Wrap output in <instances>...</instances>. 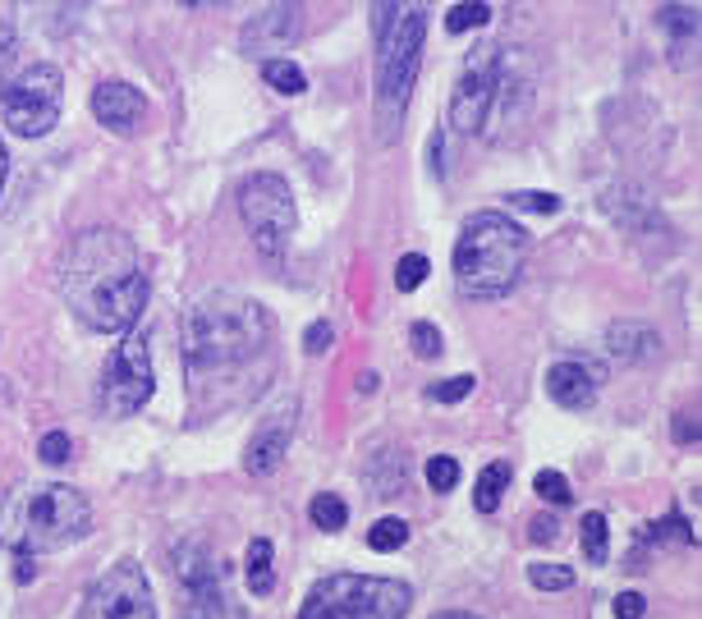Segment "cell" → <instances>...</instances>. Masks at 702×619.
Masks as SVG:
<instances>
[{
    "mask_svg": "<svg viewBox=\"0 0 702 619\" xmlns=\"http://www.w3.org/2000/svg\"><path fill=\"white\" fill-rule=\"evenodd\" d=\"M271 345L276 322L258 298L216 290L184 313V362L198 395L207 385H244L248 372L262 377L271 368Z\"/></svg>",
    "mask_w": 702,
    "mask_h": 619,
    "instance_id": "obj_1",
    "label": "cell"
},
{
    "mask_svg": "<svg viewBox=\"0 0 702 619\" xmlns=\"http://www.w3.org/2000/svg\"><path fill=\"white\" fill-rule=\"evenodd\" d=\"M61 294L88 330H133L148 303V271L129 235L83 230L61 262Z\"/></svg>",
    "mask_w": 702,
    "mask_h": 619,
    "instance_id": "obj_2",
    "label": "cell"
},
{
    "mask_svg": "<svg viewBox=\"0 0 702 619\" xmlns=\"http://www.w3.org/2000/svg\"><path fill=\"white\" fill-rule=\"evenodd\" d=\"M528 262V230L505 211H477L455 239V285L464 298H505Z\"/></svg>",
    "mask_w": 702,
    "mask_h": 619,
    "instance_id": "obj_3",
    "label": "cell"
},
{
    "mask_svg": "<svg viewBox=\"0 0 702 619\" xmlns=\"http://www.w3.org/2000/svg\"><path fill=\"white\" fill-rule=\"evenodd\" d=\"M93 532V504L65 482L19 487L0 500V542L14 555L61 551Z\"/></svg>",
    "mask_w": 702,
    "mask_h": 619,
    "instance_id": "obj_4",
    "label": "cell"
},
{
    "mask_svg": "<svg viewBox=\"0 0 702 619\" xmlns=\"http://www.w3.org/2000/svg\"><path fill=\"white\" fill-rule=\"evenodd\" d=\"M377 28V138L390 143L396 124L404 120L418 65L428 42V10L423 6H372Z\"/></svg>",
    "mask_w": 702,
    "mask_h": 619,
    "instance_id": "obj_5",
    "label": "cell"
},
{
    "mask_svg": "<svg viewBox=\"0 0 702 619\" xmlns=\"http://www.w3.org/2000/svg\"><path fill=\"white\" fill-rule=\"evenodd\" d=\"M413 587L377 574H326L303 597L299 619H404Z\"/></svg>",
    "mask_w": 702,
    "mask_h": 619,
    "instance_id": "obj_6",
    "label": "cell"
},
{
    "mask_svg": "<svg viewBox=\"0 0 702 619\" xmlns=\"http://www.w3.org/2000/svg\"><path fill=\"white\" fill-rule=\"evenodd\" d=\"M175 574H180V593H184L180 619H248L244 601L230 587V569L207 546H198V542L180 546Z\"/></svg>",
    "mask_w": 702,
    "mask_h": 619,
    "instance_id": "obj_7",
    "label": "cell"
},
{
    "mask_svg": "<svg viewBox=\"0 0 702 619\" xmlns=\"http://www.w3.org/2000/svg\"><path fill=\"white\" fill-rule=\"evenodd\" d=\"M239 216L248 225V235L252 243H258L262 258H280V252L290 248V235H294V225H299V207H294V193L290 184L262 171V175H252L239 184Z\"/></svg>",
    "mask_w": 702,
    "mask_h": 619,
    "instance_id": "obj_8",
    "label": "cell"
},
{
    "mask_svg": "<svg viewBox=\"0 0 702 619\" xmlns=\"http://www.w3.org/2000/svg\"><path fill=\"white\" fill-rule=\"evenodd\" d=\"M61 110H65V78L55 65H33L0 88V116L19 138H46L61 124Z\"/></svg>",
    "mask_w": 702,
    "mask_h": 619,
    "instance_id": "obj_9",
    "label": "cell"
},
{
    "mask_svg": "<svg viewBox=\"0 0 702 619\" xmlns=\"http://www.w3.org/2000/svg\"><path fill=\"white\" fill-rule=\"evenodd\" d=\"M505 69H510V55H505L500 42H477L464 55V69L455 78V97H451V129L455 133H477L492 120Z\"/></svg>",
    "mask_w": 702,
    "mask_h": 619,
    "instance_id": "obj_10",
    "label": "cell"
},
{
    "mask_svg": "<svg viewBox=\"0 0 702 619\" xmlns=\"http://www.w3.org/2000/svg\"><path fill=\"white\" fill-rule=\"evenodd\" d=\"M152 395H156V372H152L148 330H125V340L110 349L101 368V409L110 417H133Z\"/></svg>",
    "mask_w": 702,
    "mask_h": 619,
    "instance_id": "obj_11",
    "label": "cell"
},
{
    "mask_svg": "<svg viewBox=\"0 0 702 619\" xmlns=\"http://www.w3.org/2000/svg\"><path fill=\"white\" fill-rule=\"evenodd\" d=\"M74 619H156L152 583L138 560H116L83 597Z\"/></svg>",
    "mask_w": 702,
    "mask_h": 619,
    "instance_id": "obj_12",
    "label": "cell"
},
{
    "mask_svg": "<svg viewBox=\"0 0 702 619\" xmlns=\"http://www.w3.org/2000/svg\"><path fill=\"white\" fill-rule=\"evenodd\" d=\"M294 427H299V395H280L267 417L252 427V441H248V455H244V468L252 477H271L290 455V441H294Z\"/></svg>",
    "mask_w": 702,
    "mask_h": 619,
    "instance_id": "obj_13",
    "label": "cell"
},
{
    "mask_svg": "<svg viewBox=\"0 0 702 619\" xmlns=\"http://www.w3.org/2000/svg\"><path fill=\"white\" fill-rule=\"evenodd\" d=\"M93 116L110 133L133 138L138 129H143V120H148V97L138 93L133 83H125V78H101L97 88H93Z\"/></svg>",
    "mask_w": 702,
    "mask_h": 619,
    "instance_id": "obj_14",
    "label": "cell"
},
{
    "mask_svg": "<svg viewBox=\"0 0 702 619\" xmlns=\"http://www.w3.org/2000/svg\"><path fill=\"white\" fill-rule=\"evenodd\" d=\"M602 211L615 220V225H625L629 235H670V225L661 220V211H657V203L648 198L642 188H634V184H611L606 193H602Z\"/></svg>",
    "mask_w": 702,
    "mask_h": 619,
    "instance_id": "obj_15",
    "label": "cell"
},
{
    "mask_svg": "<svg viewBox=\"0 0 702 619\" xmlns=\"http://www.w3.org/2000/svg\"><path fill=\"white\" fill-rule=\"evenodd\" d=\"M597 390H602V372L583 358H560L547 368V395L560 409H593L597 404Z\"/></svg>",
    "mask_w": 702,
    "mask_h": 619,
    "instance_id": "obj_16",
    "label": "cell"
},
{
    "mask_svg": "<svg viewBox=\"0 0 702 619\" xmlns=\"http://www.w3.org/2000/svg\"><path fill=\"white\" fill-rule=\"evenodd\" d=\"M299 33H303V10L299 6H271L262 14H252V23L244 28V46H248V55H267L271 61V51H285Z\"/></svg>",
    "mask_w": 702,
    "mask_h": 619,
    "instance_id": "obj_17",
    "label": "cell"
},
{
    "mask_svg": "<svg viewBox=\"0 0 702 619\" xmlns=\"http://www.w3.org/2000/svg\"><path fill=\"white\" fill-rule=\"evenodd\" d=\"M606 349L620 362H652L661 354V335L648 322H611L606 326Z\"/></svg>",
    "mask_w": 702,
    "mask_h": 619,
    "instance_id": "obj_18",
    "label": "cell"
},
{
    "mask_svg": "<svg viewBox=\"0 0 702 619\" xmlns=\"http://www.w3.org/2000/svg\"><path fill=\"white\" fill-rule=\"evenodd\" d=\"M657 23L670 33V46H676V61L684 65V51L698 46V6H661Z\"/></svg>",
    "mask_w": 702,
    "mask_h": 619,
    "instance_id": "obj_19",
    "label": "cell"
},
{
    "mask_svg": "<svg viewBox=\"0 0 702 619\" xmlns=\"http://www.w3.org/2000/svg\"><path fill=\"white\" fill-rule=\"evenodd\" d=\"M505 491H510V464L496 459V464H487L483 473H477V482H473V510H477V514H496L500 500H505Z\"/></svg>",
    "mask_w": 702,
    "mask_h": 619,
    "instance_id": "obj_20",
    "label": "cell"
},
{
    "mask_svg": "<svg viewBox=\"0 0 702 619\" xmlns=\"http://www.w3.org/2000/svg\"><path fill=\"white\" fill-rule=\"evenodd\" d=\"M579 546H583V560L587 565H606V555H611V528H606V514H583L579 523Z\"/></svg>",
    "mask_w": 702,
    "mask_h": 619,
    "instance_id": "obj_21",
    "label": "cell"
},
{
    "mask_svg": "<svg viewBox=\"0 0 702 619\" xmlns=\"http://www.w3.org/2000/svg\"><path fill=\"white\" fill-rule=\"evenodd\" d=\"M244 574H248V587H252L258 597H267L271 587H276V574H271V542H267V537H252V542H248Z\"/></svg>",
    "mask_w": 702,
    "mask_h": 619,
    "instance_id": "obj_22",
    "label": "cell"
},
{
    "mask_svg": "<svg viewBox=\"0 0 702 619\" xmlns=\"http://www.w3.org/2000/svg\"><path fill=\"white\" fill-rule=\"evenodd\" d=\"M262 78L271 83L276 93H285V97H303L307 93V74L294 61H285V55H271V61H262Z\"/></svg>",
    "mask_w": 702,
    "mask_h": 619,
    "instance_id": "obj_23",
    "label": "cell"
},
{
    "mask_svg": "<svg viewBox=\"0 0 702 619\" xmlns=\"http://www.w3.org/2000/svg\"><path fill=\"white\" fill-rule=\"evenodd\" d=\"M307 519H313L322 532H341L349 523V504L335 491H322V496H313V504H307Z\"/></svg>",
    "mask_w": 702,
    "mask_h": 619,
    "instance_id": "obj_24",
    "label": "cell"
},
{
    "mask_svg": "<svg viewBox=\"0 0 702 619\" xmlns=\"http://www.w3.org/2000/svg\"><path fill=\"white\" fill-rule=\"evenodd\" d=\"M642 542H676V546H698V532L684 514H666L661 523L642 528Z\"/></svg>",
    "mask_w": 702,
    "mask_h": 619,
    "instance_id": "obj_25",
    "label": "cell"
},
{
    "mask_svg": "<svg viewBox=\"0 0 702 619\" xmlns=\"http://www.w3.org/2000/svg\"><path fill=\"white\" fill-rule=\"evenodd\" d=\"M404 542H409V523H404V519H377V523L368 528V546L381 551V555H386V551H400Z\"/></svg>",
    "mask_w": 702,
    "mask_h": 619,
    "instance_id": "obj_26",
    "label": "cell"
},
{
    "mask_svg": "<svg viewBox=\"0 0 702 619\" xmlns=\"http://www.w3.org/2000/svg\"><path fill=\"white\" fill-rule=\"evenodd\" d=\"M528 583L538 587V593H565V587H574V569L570 565H528Z\"/></svg>",
    "mask_w": 702,
    "mask_h": 619,
    "instance_id": "obj_27",
    "label": "cell"
},
{
    "mask_svg": "<svg viewBox=\"0 0 702 619\" xmlns=\"http://www.w3.org/2000/svg\"><path fill=\"white\" fill-rule=\"evenodd\" d=\"M473 385H477V377H473V372L445 377V381H432V385H428V400H432V404H460V400H468V395H473Z\"/></svg>",
    "mask_w": 702,
    "mask_h": 619,
    "instance_id": "obj_28",
    "label": "cell"
},
{
    "mask_svg": "<svg viewBox=\"0 0 702 619\" xmlns=\"http://www.w3.org/2000/svg\"><path fill=\"white\" fill-rule=\"evenodd\" d=\"M428 271H432V262L423 258V252H404V258L396 262V290H400V294L418 290V285L428 280Z\"/></svg>",
    "mask_w": 702,
    "mask_h": 619,
    "instance_id": "obj_29",
    "label": "cell"
},
{
    "mask_svg": "<svg viewBox=\"0 0 702 619\" xmlns=\"http://www.w3.org/2000/svg\"><path fill=\"white\" fill-rule=\"evenodd\" d=\"M532 491H538L542 500H551V504H570V500H574L570 477H565V473H555V468H542L538 477H532Z\"/></svg>",
    "mask_w": 702,
    "mask_h": 619,
    "instance_id": "obj_30",
    "label": "cell"
},
{
    "mask_svg": "<svg viewBox=\"0 0 702 619\" xmlns=\"http://www.w3.org/2000/svg\"><path fill=\"white\" fill-rule=\"evenodd\" d=\"M492 19V6H483V0H464V6H455L451 14H445V28H451V33H468V28H483Z\"/></svg>",
    "mask_w": 702,
    "mask_h": 619,
    "instance_id": "obj_31",
    "label": "cell"
},
{
    "mask_svg": "<svg viewBox=\"0 0 702 619\" xmlns=\"http://www.w3.org/2000/svg\"><path fill=\"white\" fill-rule=\"evenodd\" d=\"M428 487H432V491H455V487H460V464H455L451 455L428 459Z\"/></svg>",
    "mask_w": 702,
    "mask_h": 619,
    "instance_id": "obj_32",
    "label": "cell"
},
{
    "mask_svg": "<svg viewBox=\"0 0 702 619\" xmlns=\"http://www.w3.org/2000/svg\"><path fill=\"white\" fill-rule=\"evenodd\" d=\"M409 345L418 358H441V330L432 322H413L409 326Z\"/></svg>",
    "mask_w": 702,
    "mask_h": 619,
    "instance_id": "obj_33",
    "label": "cell"
},
{
    "mask_svg": "<svg viewBox=\"0 0 702 619\" xmlns=\"http://www.w3.org/2000/svg\"><path fill=\"white\" fill-rule=\"evenodd\" d=\"M510 207H515V211H538V216H555V211L565 207V203H560L555 193H510Z\"/></svg>",
    "mask_w": 702,
    "mask_h": 619,
    "instance_id": "obj_34",
    "label": "cell"
},
{
    "mask_svg": "<svg viewBox=\"0 0 702 619\" xmlns=\"http://www.w3.org/2000/svg\"><path fill=\"white\" fill-rule=\"evenodd\" d=\"M37 455H42V464H51V468H61L69 455H74V445H69V432H46L42 436V445H37Z\"/></svg>",
    "mask_w": 702,
    "mask_h": 619,
    "instance_id": "obj_35",
    "label": "cell"
},
{
    "mask_svg": "<svg viewBox=\"0 0 702 619\" xmlns=\"http://www.w3.org/2000/svg\"><path fill=\"white\" fill-rule=\"evenodd\" d=\"M331 340H335V330H331V322H313V326H307V330H303V349H307V354H313V358H317V354H326V349H331Z\"/></svg>",
    "mask_w": 702,
    "mask_h": 619,
    "instance_id": "obj_36",
    "label": "cell"
},
{
    "mask_svg": "<svg viewBox=\"0 0 702 619\" xmlns=\"http://www.w3.org/2000/svg\"><path fill=\"white\" fill-rule=\"evenodd\" d=\"M642 615H648L642 593H620V597H615V619H642Z\"/></svg>",
    "mask_w": 702,
    "mask_h": 619,
    "instance_id": "obj_37",
    "label": "cell"
},
{
    "mask_svg": "<svg viewBox=\"0 0 702 619\" xmlns=\"http://www.w3.org/2000/svg\"><path fill=\"white\" fill-rule=\"evenodd\" d=\"M702 427H698V413H676V441L680 445H698Z\"/></svg>",
    "mask_w": 702,
    "mask_h": 619,
    "instance_id": "obj_38",
    "label": "cell"
},
{
    "mask_svg": "<svg viewBox=\"0 0 702 619\" xmlns=\"http://www.w3.org/2000/svg\"><path fill=\"white\" fill-rule=\"evenodd\" d=\"M532 542H555L560 537V523L551 519V514H542V519H532V532H528Z\"/></svg>",
    "mask_w": 702,
    "mask_h": 619,
    "instance_id": "obj_39",
    "label": "cell"
},
{
    "mask_svg": "<svg viewBox=\"0 0 702 619\" xmlns=\"http://www.w3.org/2000/svg\"><path fill=\"white\" fill-rule=\"evenodd\" d=\"M10 51H14V28H10V19H0V65L10 61Z\"/></svg>",
    "mask_w": 702,
    "mask_h": 619,
    "instance_id": "obj_40",
    "label": "cell"
},
{
    "mask_svg": "<svg viewBox=\"0 0 702 619\" xmlns=\"http://www.w3.org/2000/svg\"><path fill=\"white\" fill-rule=\"evenodd\" d=\"M14 574H19V583H28V578H33V574H37L33 555H19V569H14Z\"/></svg>",
    "mask_w": 702,
    "mask_h": 619,
    "instance_id": "obj_41",
    "label": "cell"
},
{
    "mask_svg": "<svg viewBox=\"0 0 702 619\" xmlns=\"http://www.w3.org/2000/svg\"><path fill=\"white\" fill-rule=\"evenodd\" d=\"M432 619H483V615H468V610H441V615H432Z\"/></svg>",
    "mask_w": 702,
    "mask_h": 619,
    "instance_id": "obj_42",
    "label": "cell"
},
{
    "mask_svg": "<svg viewBox=\"0 0 702 619\" xmlns=\"http://www.w3.org/2000/svg\"><path fill=\"white\" fill-rule=\"evenodd\" d=\"M6 165L10 161H6V143H0V188H6Z\"/></svg>",
    "mask_w": 702,
    "mask_h": 619,
    "instance_id": "obj_43",
    "label": "cell"
}]
</instances>
